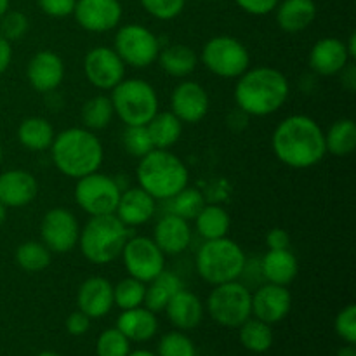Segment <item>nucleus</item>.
<instances>
[{
	"instance_id": "nucleus-1",
	"label": "nucleus",
	"mask_w": 356,
	"mask_h": 356,
	"mask_svg": "<svg viewBox=\"0 0 356 356\" xmlns=\"http://www.w3.org/2000/svg\"><path fill=\"white\" fill-rule=\"evenodd\" d=\"M275 156L291 169H309L318 165L327 155L325 132L308 115L284 118L271 136Z\"/></svg>"
},
{
	"instance_id": "nucleus-2",
	"label": "nucleus",
	"mask_w": 356,
	"mask_h": 356,
	"mask_svg": "<svg viewBox=\"0 0 356 356\" xmlns=\"http://www.w3.org/2000/svg\"><path fill=\"white\" fill-rule=\"evenodd\" d=\"M291 86L280 70L273 66L249 68L236 79L235 103L247 117H268L287 103Z\"/></svg>"
},
{
	"instance_id": "nucleus-3",
	"label": "nucleus",
	"mask_w": 356,
	"mask_h": 356,
	"mask_svg": "<svg viewBox=\"0 0 356 356\" xmlns=\"http://www.w3.org/2000/svg\"><path fill=\"white\" fill-rule=\"evenodd\" d=\"M51 159L56 169L66 177H80L99 170L104 160L103 143L86 127H70L54 136Z\"/></svg>"
},
{
	"instance_id": "nucleus-4",
	"label": "nucleus",
	"mask_w": 356,
	"mask_h": 356,
	"mask_svg": "<svg viewBox=\"0 0 356 356\" xmlns=\"http://www.w3.org/2000/svg\"><path fill=\"white\" fill-rule=\"evenodd\" d=\"M138 186L155 200H169L190 184V170L186 163L169 149H152L139 159Z\"/></svg>"
},
{
	"instance_id": "nucleus-5",
	"label": "nucleus",
	"mask_w": 356,
	"mask_h": 356,
	"mask_svg": "<svg viewBox=\"0 0 356 356\" xmlns=\"http://www.w3.org/2000/svg\"><path fill=\"white\" fill-rule=\"evenodd\" d=\"M127 226L115 214L94 216L80 229L79 247L89 263L103 266L120 257L122 249L129 240Z\"/></svg>"
},
{
	"instance_id": "nucleus-6",
	"label": "nucleus",
	"mask_w": 356,
	"mask_h": 356,
	"mask_svg": "<svg viewBox=\"0 0 356 356\" xmlns=\"http://www.w3.org/2000/svg\"><path fill=\"white\" fill-rule=\"evenodd\" d=\"M247 266V257L235 240H205L195 257V268L202 280L211 285L240 280Z\"/></svg>"
},
{
	"instance_id": "nucleus-7",
	"label": "nucleus",
	"mask_w": 356,
	"mask_h": 356,
	"mask_svg": "<svg viewBox=\"0 0 356 356\" xmlns=\"http://www.w3.org/2000/svg\"><path fill=\"white\" fill-rule=\"evenodd\" d=\"M113 111L125 125H146L159 113V94L143 79H124L111 89Z\"/></svg>"
},
{
	"instance_id": "nucleus-8",
	"label": "nucleus",
	"mask_w": 356,
	"mask_h": 356,
	"mask_svg": "<svg viewBox=\"0 0 356 356\" xmlns=\"http://www.w3.org/2000/svg\"><path fill=\"white\" fill-rule=\"evenodd\" d=\"M207 312L219 325L238 329L252 316V292L238 280L214 285L207 298Z\"/></svg>"
},
{
	"instance_id": "nucleus-9",
	"label": "nucleus",
	"mask_w": 356,
	"mask_h": 356,
	"mask_svg": "<svg viewBox=\"0 0 356 356\" xmlns=\"http://www.w3.org/2000/svg\"><path fill=\"white\" fill-rule=\"evenodd\" d=\"M205 68L221 79H238L250 68V54L245 45L229 35H218L207 40L200 54Z\"/></svg>"
},
{
	"instance_id": "nucleus-10",
	"label": "nucleus",
	"mask_w": 356,
	"mask_h": 356,
	"mask_svg": "<svg viewBox=\"0 0 356 356\" xmlns=\"http://www.w3.org/2000/svg\"><path fill=\"white\" fill-rule=\"evenodd\" d=\"M113 49L125 66L143 70L159 59L162 47L159 37L149 28L139 23H129L118 28Z\"/></svg>"
},
{
	"instance_id": "nucleus-11",
	"label": "nucleus",
	"mask_w": 356,
	"mask_h": 356,
	"mask_svg": "<svg viewBox=\"0 0 356 356\" xmlns=\"http://www.w3.org/2000/svg\"><path fill=\"white\" fill-rule=\"evenodd\" d=\"M122 188L115 177L101 174L99 170L76 179L75 202L86 214L94 216L115 214Z\"/></svg>"
},
{
	"instance_id": "nucleus-12",
	"label": "nucleus",
	"mask_w": 356,
	"mask_h": 356,
	"mask_svg": "<svg viewBox=\"0 0 356 356\" xmlns=\"http://www.w3.org/2000/svg\"><path fill=\"white\" fill-rule=\"evenodd\" d=\"M120 257L129 277L138 278L145 284L165 270V254L159 249L153 238L145 235L129 236Z\"/></svg>"
},
{
	"instance_id": "nucleus-13",
	"label": "nucleus",
	"mask_w": 356,
	"mask_h": 356,
	"mask_svg": "<svg viewBox=\"0 0 356 356\" xmlns=\"http://www.w3.org/2000/svg\"><path fill=\"white\" fill-rule=\"evenodd\" d=\"M42 243L51 252H72L79 245L80 225L75 214L65 207H54L47 211L40 222Z\"/></svg>"
},
{
	"instance_id": "nucleus-14",
	"label": "nucleus",
	"mask_w": 356,
	"mask_h": 356,
	"mask_svg": "<svg viewBox=\"0 0 356 356\" xmlns=\"http://www.w3.org/2000/svg\"><path fill=\"white\" fill-rule=\"evenodd\" d=\"M83 75L97 90H111L125 79V65L113 47L97 45L83 58Z\"/></svg>"
},
{
	"instance_id": "nucleus-15",
	"label": "nucleus",
	"mask_w": 356,
	"mask_h": 356,
	"mask_svg": "<svg viewBox=\"0 0 356 356\" xmlns=\"http://www.w3.org/2000/svg\"><path fill=\"white\" fill-rule=\"evenodd\" d=\"M122 3L118 0H76L73 16L75 21L90 33H106L120 24Z\"/></svg>"
},
{
	"instance_id": "nucleus-16",
	"label": "nucleus",
	"mask_w": 356,
	"mask_h": 356,
	"mask_svg": "<svg viewBox=\"0 0 356 356\" xmlns=\"http://www.w3.org/2000/svg\"><path fill=\"white\" fill-rule=\"evenodd\" d=\"M211 108L207 90L195 80H183L170 94V111L183 124H198L204 120Z\"/></svg>"
},
{
	"instance_id": "nucleus-17",
	"label": "nucleus",
	"mask_w": 356,
	"mask_h": 356,
	"mask_svg": "<svg viewBox=\"0 0 356 356\" xmlns=\"http://www.w3.org/2000/svg\"><path fill=\"white\" fill-rule=\"evenodd\" d=\"M65 61L54 51H38L28 61L26 79L37 92L51 94L65 80Z\"/></svg>"
},
{
	"instance_id": "nucleus-18",
	"label": "nucleus",
	"mask_w": 356,
	"mask_h": 356,
	"mask_svg": "<svg viewBox=\"0 0 356 356\" xmlns=\"http://www.w3.org/2000/svg\"><path fill=\"white\" fill-rule=\"evenodd\" d=\"M292 296L285 285L264 284L252 294V316L270 325L282 322L291 313Z\"/></svg>"
},
{
	"instance_id": "nucleus-19",
	"label": "nucleus",
	"mask_w": 356,
	"mask_h": 356,
	"mask_svg": "<svg viewBox=\"0 0 356 356\" xmlns=\"http://www.w3.org/2000/svg\"><path fill=\"white\" fill-rule=\"evenodd\" d=\"M191 235L193 232L190 221L167 212L156 221L153 229V242L165 256H179L190 247Z\"/></svg>"
},
{
	"instance_id": "nucleus-20",
	"label": "nucleus",
	"mask_w": 356,
	"mask_h": 356,
	"mask_svg": "<svg viewBox=\"0 0 356 356\" xmlns=\"http://www.w3.org/2000/svg\"><path fill=\"white\" fill-rule=\"evenodd\" d=\"M38 181L31 172L10 169L0 174V202L7 209H21L37 198Z\"/></svg>"
},
{
	"instance_id": "nucleus-21",
	"label": "nucleus",
	"mask_w": 356,
	"mask_h": 356,
	"mask_svg": "<svg viewBox=\"0 0 356 356\" xmlns=\"http://www.w3.org/2000/svg\"><path fill=\"white\" fill-rule=\"evenodd\" d=\"M76 305L80 312L86 313L90 320L103 318L115 306L113 285L103 277L87 278L76 292Z\"/></svg>"
},
{
	"instance_id": "nucleus-22",
	"label": "nucleus",
	"mask_w": 356,
	"mask_h": 356,
	"mask_svg": "<svg viewBox=\"0 0 356 356\" xmlns=\"http://www.w3.org/2000/svg\"><path fill=\"white\" fill-rule=\"evenodd\" d=\"M156 212V200L146 193L143 188H125L120 193L115 216L124 222L127 228H138L153 219Z\"/></svg>"
},
{
	"instance_id": "nucleus-23",
	"label": "nucleus",
	"mask_w": 356,
	"mask_h": 356,
	"mask_svg": "<svg viewBox=\"0 0 356 356\" xmlns=\"http://www.w3.org/2000/svg\"><path fill=\"white\" fill-rule=\"evenodd\" d=\"M346 44L336 37L320 38L309 52V68L322 76L339 75L341 70L350 63Z\"/></svg>"
},
{
	"instance_id": "nucleus-24",
	"label": "nucleus",
	"mask_w": 356,
	"mask_h": 356,
	"mask_svg": "<svg viewBox=\"0 0 356 356\" xmlns=\"http://www.w3.org/2000/svg\"><path fill=\"white\" fill-rule=\"evenodd\" d=\"M163 312L169 316L170 323L179 330L195 329L204 318V305L200 298L184 287L172 296Z\"/></svg>"
},
{
	"instance_id": "nucleus-25",
	"label": "nucleus",
	"mask_w": 356,
	"mask_h": 356,
	"mask_svg": "<svg viewBox=\"0 0 356 356\" xmlns=\"http://www.w3.org/2000/svg\"><path fill=\"white\" fill-rule=\"evenodd\" d=\"M117 329L120 330L129 341L145 343V341H149L152 337H155L156 330H159L156 313L149 312L146 306L124 309L117 320Z\"/></svg>"
},
{
	"instance_id": "nucleus-26",
	"label": "nucleus",
	"mask_w": 356,
	"mask_h": 356,
	"mask_svg": "<svg viewBox=\"0 0 356 356\" xmlns=\"http://www.w3.org/2000/svg\"><path fill=\"white\" fill-rule=\"evenodd\" d=\"M299 263L298 257L291 252V249L268 250L261 261V273L266 278L268 284L285 285L294 282L298 277Z\"/></svg>"
},
{
	"instance_id": "nucleus-27",
	"label": "nucleus",
	"mask_w": 356,
	"mask_h": 356,
	"mask_svg": "<svg viewBox=\"0 0 356 356\" xmlns=\"http://www.w3.org/2000/svg\"><path fill=\"white\" fill-rule=\"evenodd\" d=\"M275 10L278 26L287 33L306 30L316 17L315 0H282Z\"/></svg>"
},
{
	"instance_id": "nucleus-28",
	"label": "nucleus",
	"mask_w": 356,
	"mask_h": 356,
	"mask_svg": "<svg viewBox=\"0 0 356 356\" xmlns=\"http://www.w3.org/2000/svg\"><path fill=\"white\" fill-rule=\"evenodd\" d=\"M156 61L160 63V68L174 79H186L197 70L198 56L188 45H167L160 49V54Z\"/></svg>"
},
{
	"instance_id": "nucleus-29",
	"label": "nucleus",
	"mask_w": 356,
	"mask_h": 356,
	"mask_svg": "<svg viewBox=\"0 0 356 356\" xmlns=\"http://www.w3.org/2000/svg\"><path fill=\"white\" fill-rule=\"evenodd\" d=\"M183 280L179 278V275L172 273V271L163 270L162 273L156 275L152 282H148L146 285V296H145V305L149 312L159 313L165 309V306L169 305V301L172 299V296L176 292H179L183 289Z\"/></svg>"
},
{
	"instance_id": "nucleus-30",
	"label": "nucleus",
	"mask_w": 356,
	"mask_h": 356,
	"mask_svg": "<svg viewBox=\"0 0 356 356\" xmlns=\"http://www.w3.org/2000/svg\"><path fill=\"white\" fill-rule=\"evenodd\" d=\"M54 127L44 117H28L17 127V141L30 152H45L54 141Z\"/></svg>"
},
{
	"instance_id": "nucleus-31",
	"label": "nucleus",
	"mask_w": 356,
	"mask_h": 356,
	"mask_svg": "<svg viewBox=\"0 0 356 356\" xmlns=\"http://www.w3.org/2000/svg\"><path fill=\"white\" fill-rule=\"evenodd\" d=\"M148 134L152 138L153 148L169 149L176 145L183 134V122L172 111H159L146 124Z\"/></svg>"
},
{
	"instance_id": "nucleus-32",
	"label": "nucleus",
	"mask_w": 356,
	"mask_h": 356,
	"mask_svg": "<svg viewBox=\"0 0 356 356\" xmlns=\"http://www.w3.org/2000/svg\"><path fill=\"white\" fill-rule=\"evenodd\" d=\"M195 221V229L204 240H216L228 236L232 228V219L229 214L221 205H207L202 207Z\"/></svg>"
},
{
	"instance_id": "nucleus-33",
	"label": "nucleus",
	"mask_w": 356,
	"mask_h": 356,
	"mask_svg": "<svg viewBox=\"0 0 356 356\" xmlns=\"http://www.w3.org/2000/svg\"><path fill=\"white\" fill-rule=\"evenodd\" d=\"M356 148V124L351 118L336 120L325 132V149L334 156H348Z\"/></svg>"
},
{
	"instance_id": "nucleus-34",
	"label": "nucleus",
	"mask_w": 356,
	"mask_h": 356,
	"mask_svg": "<svg viewBox=\"0 0 356 356\" xmlns=\"http://www.w3.org/2000/svg\"><path fill=\"white\" fill-rule=\"evenodd\" d=\"M115 117L113 104L111 99L104 94H97L87 99L83 103L82 111H80V118H82L83 127L89 131H103L111 124Z\"/></svg>"
},
{
	"instance_id": "nucleus-35",
	"label": "nucleus",
	"mask_w": 356,
	"mask_h": 356,
	"mask_svg": "<svg viewBox=\"0 0 356 356\" xmlns=\"http://www.w3.org/2000/svg\"><path fill=\"white\" fill-rule=\"evenodd\" d=\"M240 343L252 353H266L273 346V329L270 323L257 318H249L238 327Z\"/></svg>"
},
{
	"instance_id": "nucleus-36",
	"label": "nucleus",
	"mask_w": 356,
	"mask_h": 356,
	"mask_svg": "<svg viewBox=\"0 0 356 356\" xmlns=\"http://www.w3.org/2000/svg\"><path fill=\"white\" fill-rule=\"evenodd\" d=\"M51 254L52 252L44 243L30 240V242L21 243L16 249V263L21 270L28 273H38L51 264Z\"/></svg>"
},
{
	"instance_id": "nucleus-37",
	"label": "nucleus",
	"mask_w": 356,
	"mask_h": 356,
	"mask_svg": "<svg viewBox=\"0 0 356 356\" xmlns=\"http://www.w3.org/2000/svg\"><path fill=\"white\" fill-rule=\"evenodd\" d=\"M167 202H169L167 212L179 216V218L186 219V221H191V219L197 218V214L205 205V198L202 195V191L190 186V184L186 188H183L177 195H174L172 198H169Z\"/></svg>"
},
{
	"instance_id": "nucleus-38",
	"label": "nucleus",
	"mask_w": 356,
	"mask_h": 356,
	"mask_svg": "<svg viewBox=\"0 0 356 356\" xmlns=\"http://www.w3.org/2000/svg\"><path fill=\"white\" fill-rule=\"evenodd\" d=\"M145 296L146 284L138 278L127 277L118 282L117 285H113V302L122 312L145 305Z\"/></svg>"
},
{
	"instance_id": "nucleus-39",
	"label": "nucleus",
	"mask_w": 356,
	"mask_h": 356,
	"mask_svg": "<svg viewBox=\"0 0 356 356\" xmlns=\"http://www.w3.org/2000/svg\"><path fill=\"white\" fill-rule=\"evenodd\" d=\"M122 145H124L125 152L131 156H136V159H143L152 149H155L146 125H125Z\"/></svg>"
},
{
	"instance_id": "nucleus-40",
	"label": "nucleus",
	"mask_w": 356,
	"mask_h": 356,
	"mask_svg": "<svg viewBox=\"0 0 356 356\" xmlns=\"http://www.w3.org/2000/svg\"><path fill=\"white\" fill-rule=\"evenodd\" d=\"M97 356H127L131 353V341L117 329H106L101 332L96 343Z\"/></svg>"
},
{
	"instance_id": "nucleus-41",
	"label": "nucleus",
	"mask_w": 356,
	"mask_h": 356,
	"mask_svg": "<svg viewBox=\"0 0 356 356\" xmlns=\"http://www.w3.org/2000/svg\"><path fill=\"white\" fill-rule=\"evenodd\" d=\"M159 356H197V348L190 337L174 330L160 339Z\"/></svg>"
},
{
	"instance_id": "nucleus-42",
	"label": "nucleus",
	"mask_w": 356,
	"mask_h": 356,
	"mask_svg": "<svg viewBox=\"0 0 356 356\" xmlns=\"http://www.w3.org/2000/svg\"><path fill=\"white\" fill-rule=\"evenodd\" d=\"M28 28H30V21H28L26 14L19 13V10H7L0 17V35L9 42L21 40L26 35Z\"/></svg>"
},
{
	"instance_id": "nucleus-43",
	"label": "nucleus",
	"mask_w": 356,
	"mask_h": 356,
	"mask_svg": "<svg viewBox=\"0 0 356 356\" xmlns=\"http://www.w3.org/2000/svg\"><path fill=\"white\" fill-rule=\"evenodd\" d=\"M143 9L152 17L160 21H170L183 13L186 0H139Z\"/></svg>"
},
{
	"instance_id": "nucleus-44",
	"label": "nucleus",
	"mask_w": 356,
	"mask_h": 356,
	"mask_svg": "<svg viewBox=\"0 0 356 356\" xmlns=\"http://www.w3.org/2000/svg\"><path fill=\"white\" fill-rule=\"evenodd\" d=\"M336 332L344 343L355 344L356 343V306L348 305L346 308L341 309L336 316Z\"/></svg>"
},
{
	"instance_id": "nucleus-45",
	"label": "nucleus",
	"mask_w": 356,
	"mask_h": 356,
	"mask_svg": "<svg viewBox=\"0 0 356 356\" xmlns=\"http://www.w3.org/2000/svg\"><path fill=\"white\" fill-rule=\"evenodd\" d=\"M38 7L44 14L51 17L72 16L76 0H37Z\"/></svg>"
},
{
	"instance_id": "nucleus-46",
	"label": "nucleus",
	"mask_w": 356,
	"mask_h": 356,
	"mask_svg": "<svg viewBox=\"0 0 356 356\" xmlns=\"http://www.w3.org/2000/svg\"><path fill=\"white\" fill-rule=\"evenodd\" d=\"M236 6L250 16H266L277 9L280 0H235Z\"/></svg>"
},
{
	"instance_id": "nucleus-47",
	"label": "nucleus",
	"mask_w": 356,
	"mask_h": 356,
	"mask_svg": "<svg viewBox=\"0 0 356 356\" xmlns=\"http://www.w3.org/2000/svg\"><path fill=\"white\" fill-rule=\"evenodd\" d=\"M65 325H66V330H68V334L79 337V336H83V334L89 332L90 318L83 312L76 309V312L70 313V316L66 318Z\"/></svg>"
},
{
	"instance_id": "nucleus-48",
	"label": "nucleus",
	"mask_w": 356,
	"mask_h": 356,
	"mask_svg": "<svg viewBox=\"0 0 356 356\" xmlns=\"http://www.w3.org/2000/svg\"><path fill=\"white\" fill-rule=\"evenodd\" d=\"M266 247L268 250L289 249L291 247V235L284 228H273L266 235Z\"/></svg>"
},
{
	"instance_id": "nucleus-49",
	"label": "nucleus",
	"mask_w": 356,
	"mask_h": 356,
	"mask_svg": "<svg viewBox=\"0 0 356 356\" xmlns=\"http://www.w3.org/2000/svg\"><path fill=\"white\" fill-rule=\"evenodd\" d=\"M13 63V42L0 35V75L7 72Z\"/></svg>"
},
{
	"instance_id": "nucleus-50",
	"label": "nucleus",
	"mask_w": 356,
	"mask_h": 356,
	"mask_svg": "<svg viewBox=\"0 0 356 356\" xmlns=\"http://www.w3.org/2000/svg\"><path fill=\"white\" fill-rule=\"evenodd\" d=\"M339 76H341V83H343L344 89H346L348 92H355V89H356V68H355L353 63H348V65L344 66V68L339 72Z\"/></svg>"
},
{
	"instance_id": "nucleus-51",
	"label": "nucleus",
	"mask_w": 356,
	"mask_h": 356,
	"mask_svg": "<svg viewBox=\"0 0 356 356\" xmlns=\"http://www.w3.org/2000/svg\"><path fill=\"white\" fill-rule=\"evenodd\" d=\"M346 44V49H348V54H350L351 59L356 58V33H351L350 38H348V42H344Z\"/></svg>"
},
{
	"instance_id": "nucleus-52",
	"label": "nucleus",
	"mask_w": 356,
	"mask_h": 356,
	"mask_svg": "<svg viewBox=\"0 0 356 356\" xmlns=\"http://www.w3.org/2000/svg\"><path fill=\"white\" fill-rule=\"evenodd\" d=\"M336 356H356V350H355V344H348V346L341 348L339 351H337Z\"/></svg>"
},
{
	"instance_id": "nucleus-53",
	"label": "nucleus",
	"mask_w": 356,
	"mask_h": 356,
	"mask_svg": "<svg viewBox=\"0 0 356 356\" xmlns=\"http://www.w3.org/2000/svg\"><path fill=\"white\" fill-rule=\"evenodd\" d=\"M127 356H159V355L152 353V351H146V350H138V351H131Z\"/></svg>"
},
{
	"instance_id": "nucleus-54",
	"label": "nucleus",
	"mask_w": 356,
	"mask_h": 356,
	"mask_svg": "<svg viewBox=\"0 0 356 356\" xmlns=\"http://www.w3.org/2000/svg\"><path fill=\"white\" fill-rule=\"evenodd\" d=\"M9 6H10V0H0V17L9 10Z\"/></svg>"
},
{
	"instance_id": "nucleus-55",
	"label": "nucleus",
	"mask_w": 356,
	"mask_h": 356,
	"mask_svg": "<svg viewBox=\"0 0 356 356\" xmlns=\"http://www.w3.org/2000/svg\"><path fill=\"white\" fill-rule=\"evenodd\" d=\"M6 218H7V207L0 202V225H3Z\"/></svg>"
},
{
	"instance_id": "nucleus-56",
	"label": "nucleus",
	"mask_w": 356,
	"mask_h": 356,
	"mask_svg": "<svg viewBox=\"0 0 356 356\" xmlns=\"http://www.w3.org/2000/svg\"><path fill=\"white\" fill-rule=\"evenodd\" d=\"M37 356H61V355L54 353V351H42V353H38Z\"/></svg>"
},
{
	"instance_id": "nucleus-57",
	"label": "nucleus",
	"mask_w": 356,
	"mask_h": 356,
	"mask_svg": "<svg viewBox=\"0 0 356 356\" xmlns=\"http://www.w3.org/2000/svg\"><path fill=\"white\" fill-rule=\"evenodd\" d=\"M2 159H3V152H2V146H0V163H2Z\"/></svg>"
},
{
	"instance_id": "nucleus-58",
	"label": "nucleus",
	"mask_w": 356,
	"mask_h": 356,
	"mask_svg": "<svg viewBox=\"0 0 356 356\" xmlns=\"http://www.w3.org/2000/svg\"><path fill=\"white\" fill-rule=\"evenodd\" d=\"M118 2H122V0H118Z\"/></svg>"
}]
</instances>
